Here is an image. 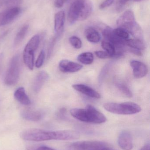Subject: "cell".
Segmentation results:
<instances>
[{
    "label": "cell",
    "mask_w": 150,
    "mask_h": 150,
    "mask_svg": "<svg viewBox=\"0 0 150 150\" xmlns=\"http://www.w3.org/2000/svg\"><path fill=\"white\" fill-rule=\"evenodd\" d=\"M93 6L90 0H75L68 12L69 23L73 24L77 21H84L92 13Z\"/></svg>",
    "instance_id": "6da1fadb"
},
{
    "label": "cell",
    "mask_w": 150,
    "mask_h": 150,
    "mask_svg": "<svg viewBox=\"0 0 150 150\" xmlns=\"http://www.w3.org/2000/svg\"><path fill=\"white\" fill-rule=\"evenodd\" d=\"M70 113L78 120L87 123L100 124L107 121L105 116L91 105H87L85 109L72 108Z\"/></svg>",
    "instance_id": "7a4b0ae2"
},
{
    "label": "cell",
    "mask_w": 150,
    "mask_h": 150,
    "mask_svg": "<svg viewBox=\"0 0 150 150\" xmlns=\"http://www.w3.org/2000/svg\"><path fill=\"white\" fill-rule=\"evenodd\" d=\"M20 137L23 140L31 142H41L50 140L63 141V130L50 131L39 129H29L23 131Z\"/></svg>",
    "instance_id": "3957f363"
},
{
    "label": "cell",
    "mask_w": 150,
    "mask_h": 150,
    "mask_svg": "<svg viewBox=\"0 0 150 150\" xmlns=\"http://www.w3.org/2000/svg\"><path fill=\"white\" fill-rule=\"evenodd\" d=\"M118 27L127 31L129 34L134 36V38L143 40V34L141 28L136 23L134 14L131 10L125 11L117 21Z\"/></svg>",
    "instance_id": "277c9868"
},
{
    "label": "cell",
    "mask_w": 150,
    "mask_h": 150,
    "mask_svg": "<svg viewBox=\"0 0 150 150\" xmlns=\"http://www.w3.org/2000/svg\"><path fill=\"white\" fill-rule=\"evenodd\" d=\"M104 107L105 110L110 112L124 115L134 114L141 111L140 105L132 102L107 103L104 104Z\"/></svg>",
    "instance_id": "5b68a950"
},
{
    "label": "cell",
    "mask_w": 150,
    "mask_h": 150,
    "mask_svg": "<svg viewBox=\"0 0 150 150\" xmlns=\"http://www.w3.org/2000/svg\"><path fill=\"white\" fill-rule=\"evenodd\" d=\"M20 72V57L18 54H16L11 59L5 75L4 78L5 84L9 86L16 84L19 78Z\"/></svg>",
    "instance_id": "8992f818"
},
{
    "label": "cell",
    "mask_w": 150,
    "mask_h": 150,
    "mask_svg": "<svg viewBox=\"0 0 150 150\" xmlns=\"http://www.w3.org/2000/svg\"><path fill=\"white\" fill-rule=\"evenodd\" d=\"M111 147L107 143L100 141H80L73 143L68 147V150H103Z\"/></svg>",
    "instance_id": "52a82bcc"
},
{
    "label": "cell",
    "mask_w": 150,
    "mask_h": 150,
    "mask_svg": "<svg viewBox=\"0 0 150 150\" xmlns=\"http://www.w3.org/2000/svg\"><path fill=\"white\" fill-rule=\"evenodd\" d=\"M21 12L19 7L9 8L0 12V26L9 24L15 20Z\"/></svg>",
    "instance_id": "ba28073f"
},
{
    "label": "cell",
    "mask_w": 150,
    "mask_h": 150,
    "mask_svg": "<svg viewBox=\"0 0 150 150\" xmlns=\"http://www.w3.org/2000/svg\"><path fill=\"white\" fill-rule=\"evenodd\" d=\"M60 71L64 73H73L79 71L82 69L83 66L81 64L68 60H62L59 64Z\"/></svg>",
    "instance_id": "9c48e42d"
},
{
    "label": "cell",
    "mask_w": 150,
    "mask_h": 150,
    "mask_svg": "<svg viewBox=\"0 0 150 150\" xmlns=\"http://www.w3.org/2000/svg\"><path fill=\"white\" fill-rule=\"evenodd\" d=\"M130 65L133 70V74L136 78H141L148 74V68L143 62L136 60H132Z\"/></svg>",
    "instance_id": "30bf717a"
},
{
    "label": "cell",
    "mask_w": 150,
    "mask_h": 150,
    "mask_svg": "<svg viewBox=\"0 0 150 150\" xmlns=\"http://www.w3.org/2000/svg\"><path fill=\"white\" fill-rule=\"evenodd\" d=\"M65 22V14L63 11H59L55 15L54 30L55 37L60 38L63 32Z\"/></svg>",
    "instance_id": "8fae6325"
},
{
    "label": "cell",
    "mask_w": 150,
    "mask_h": 150,
    "mask_svg": "<svg viewBox=\"0 0 150 150\" xmlns=\"http://www.w3.org/2000/svg\"><path fill=\"white\" fill-rule=\"evenodd\" d=\"M118 144L121 149L124 150H131L133 144L132 135L129 131L124 130L119 135Z\"/></svg>",
    "instance_id": "7c38bea8"
},
{
    "label": "cell",
    "mask_w": 150,
    "mask_h": 150,
    "mask_svg": "<svg viewBox=\"0 0 150 150\" xmlns=\"http://www.w3.org/2000/svg\"><path fill=\"white\" fill-rule=\"evenodd\" d=\"M72 86L76 91L85 94L88 97L96 99L100 98L101 97L99 93L96 91L91 87L85 85L77 84L73 85Z\"/></svg>",
    "instance_id": "4fadbf2b"
},
{
    "label": "cell",
    "mask_w": 150,
    "mask_h": 150,
    "mask_svg": "<svg viewBox=\"0 0 150 150\" xmlns=\"http://www.w3.org/2000/svg\"><path fill=\"white\" fill-rule=\"evenodd\" d=\"M49 78V74L45 71H43L39 72L36 76L33 81V91L36 93L39 92Z\"/></svg>",
    "instance_id": "5bb4252c"
},
{
    "label": "cell",
    "mask_w": 150,
    "mask_h": 150,
    "mask_svg": "<svg viewBox=\"0 0 150 150\" xmlns=\"http://www.w3.org/2000/svg\"><path fill=\"white\" fill-rule=\"evenodd\" d=\"M21 115L22 118L26 120L38 122L42 119L44 114L41 111L28 110L23 111Z\"/></svg>",
    "instance_id": "9a60e30c"
},
{
    "label": "cell",
    "mask_w": 150,
    "mask_h": 150,
    "mask_svg": "<svg viewBox=\"0 0 150 150\" xmlns=\"http://www.w3.org/2000/svg\"><path fill=\"white\" fill-rule=\"evenodd\" d=\"M14 97L18 101L24 105H29L31 101L28 95L26 93L24 88L19 87L16 89L14 93Z\"/></svg>",
    "instance_id": "2e32d148"
},
{
    "label": "cell",
    "mask_w": 150,
    "mask_h": 150,
    "mask_svg": "<svg viewBox=\"0 0 150 150\" xmlns=\"http://www.w3.org/2000/svg\"><path fill=\"white\" fill-rule=\"evenodd\" d=\"M85 35L86 39L92 43H98L101 38L98 32L92 27H88L85 29Z\"/></svg>",
    "instance_id": "e0dca14e"
},
{
    "label": "cell",
    "mask_w": 150,
    "mask_h": 150,
    "mask_svg": "<svg viewBox=\"0 0 150 150\" xmlns=\"http://www.w3.org/2000/svg\"><path fill=\"white\" fill-rule=\"evenodd\" d=\"M34 51L25 49L23 54L24 62L30 70H33L34 67Z\"/></svg>",
    "instance_id": "ac0fdd59"
},
{
    "label": "cell",
    "mask_w": 150,
    "mask_h": 150,
    "mask_svg": "<svg viewBox=\"0 0 150 150\" xmlns=\"http://www.w3.org/2000/svg\"><path fill=\"white\" fill-rule=\"evenodd\" d=\"M126 44L127 46L139 51L144 50L146 47L144 40L138 39H129L126 40Z\"/></svg>",
    "instance_id": "d6986e66"
},
{
    "label": "cell",
    "mask_w": 150,
    "mask_h": 150,
    "mask_svg": "<svg viewBox=\"0 0 150 150\" xmlns=\"http://www.w3.org/2000/svg\"><path fill=\"white\" fill-rule=\"evenodd\" d=\"M77 60L82 64L90 65L93 62L94 56L92 53L86 52L79 54L77 56Z\"/></svg>",
    "instance_id": "ffe728a7"
},
{
    "label": "cell",
    "mask_w": 150,
    "mask_h": 150,
    "mask_svg": "<svg viewBox=\"0 0 150 150\" xmlns=\"http://www.w3.org/2000/svg\"><path fill=\"white\" fill-rule=\"evenodd\" d=\"M28 28H29V25L27 24L25 25L18 31L14 40L15 45H17L23 41L27 33Z\"/></svg>",
    "instance_id": "44dd1931"
},
{
    "label": "cell",
    "mask_w": 150,
    "mask_h": 150,
    "mask_svg": "<svg viewBox=\"0 0 150 150\" xmlns=\"http://www.w3.org/2000/svg\"><path fill=\"white\" fill-rule=\"evenodd\" d=\"M101 46L104 50L108 53L109 54H111L113 57H118L116 53L115 47L111 42L105 40L102 41Z\"/></svg>",
    "instance_id": "7402d4cb"
},
{
    "label": "cell",
    "mask_w": 150,
    "mask_h": 150,
    "mask_svg": "<svg viewBox=\"0 0 150 150\" xmlns=\"http://www.w3.org/2000/svg\"><path fill=\"white\" fill-rule=\"evenodd\" d=\"M40 43V37L38 35H35L32 37L30 40L28 41L27 44L26 45L25 49L33 50L35 52Z\"/></svg>",
    "instance_id": "603a6c76"
},
{
    "label": "cell",
    "mask_w": 150,
    "mask_h": 150,
    "mask_svg": "<svg viewBox=\"0 0 150 150\" xmlns=\"http://www.w3.org/2000/svg\"><path fill=\"white\" fill-rule=\"evenodd\" d=\"M114 34L121 39L127 40L129 39V34L124 29L118 27L117 29L113 30Z\"/></svg>",
    "instance_id": "cb8c5ba5"
},
{
    "label": "cell",
    "mask_w": 150,
    "mask_h": 150,
    "mask_svg": "<svg viewBox=\"0 0 150 150\" xmlns=\"http://www.w3.org/2000/svg\"><path fill=\"white\" fill-rule=\"evenodd\" d=\"M117 86L120 92L122 93L124 96L129 98L133 97V93L127 86L123 84L118 85Z\"/></svg>",
    "instance_id": "d4e9b609"
},
{
    "label": "cell",
    "mask_w": 150,
    "mask_h": 150,
    "mask_svg": "<svg viewBox=\"0 0 150 150\" xmlns=\"http://www.w3.org/2000/svg\"><path fill=\"white\" fill-rule=\"evenodd\" d=\"M70 45L76 49H80L82 47V42L81 39L78 37L72 36L69 38Z\"/></svg>",
    "instance_id": "484cf974"
},
{
    "label": "cell",
    "mask_w": 150,
    "mask_h": 150,
    "mask_svg": "<svg viewBox=\"0 0 150 150\" xmlns=\"http://www.w3.org/2000/svg\"><path fill=\"white\" fill-rule=\"evenodd\" d=\"M45 59V52L42 50L39 54L38 57L35 63V67L37 68L41 67L44 63Z\"/></svg>",
    "instance_id": "4316f807"
},
{
    "label": "cell",
    "mask_w": 150,
    "mask_h": 150,
    "mask_svg": "<svg viewBox=\"0 0 150 150\" xmlns=\"http://www.w3.org/2000/svg\"><path fill=\"white\" fill-rule=\"evenodd\" d=\"M23 0H8L6 4L8 8L19 7V5L23 3Z\"/></svg>",
    "instance_id": "83f0119b"
},
{
    "label": "cell",
    "mask_w": 150,
    "mask_h": 150,
    "mask_svg": "<svg viewBox=\"0 0 150 150\" xmlns=\"http://www.w3.org/2000/svg\"><path fill=\"white\" fill-rule=\"evenodd\" d=\"M130 1V0H118L116 4V10L117 11L119 12L121 11Z\"/></svg>",
    "instance_id": "f1b7e54d"
},
{
    "label": "cell",
    "mask_w": 150,
    "mask_h": 150,
    "mask_svg": "<svg viewBox=\"0 0 150 150\" xmlns=\"http://www.w3.org/2000/svg\"><path fill=\"white\" fill-rule=\"evenodd\" d=\"M96 56L101 59H107L108 58H113L112 56L109 54L106 51H99L95 52Z\"/></svg>",
    "instance_id": "f546056e"
},
{
    "label": "cell",
    "mask_w": 150,
    "mask_h": 150,
    "mask_svg": "<svg viewBox=\"0 0 150 150\" xmlns=\"http://www.w3.org/2000/svg\"><path fill=\"white\" fill-rule=\"evenodd\" d=\"M114 1V0H105L100 5V9H103L105 8L109 7L113 3Z\"/></svg>",
    "instance_id": "4dcf8cb0"
},
{
    "label": "cell",
    "mask_w": 150,
    "mask_h": 150,
    "mask_svg": "<svg viewBox=\"0 0 150 150\" xmlns=\"http://www.w3.org/2000/svg\"><path fill=\"white\" fill-rule=\"evenodd\" d=\"M27 150H56L45 146H41L36 148H29Z\"/></svg>",
    "instance_id": "1f68e13d"
},
{
    "label": "cell",
    "mask_w": 150,
    "mask_h": 150,
    "mask_svg": "<svg viewBox=\"0 0 150 150\" xmlns=\"http://www.w3.org/2000/svg\"><path fill=\"white\" fill-rule=\"evenodd\" d=\"M65 0H55L54 2V5L56 8H61L63 6Z\"/></svg>",
    "instance_id": "d6a6232c"
},
{
    "label": "cell",
    "mask_w": 150,
    "mask_h": 150,
    "mask_svg": "<svg viewBox=\"0 0 150 150\" xmlns=\"http://www.w3.org/2000/svg\"><path fill=\"white\" fill-rule=\"evenodd\" d=\"M149 144H147L139 150H150Z\"/></svg>",
    "instance_id": "836d02e7"
},
{
    "label": "cell",
    "mask_w": 150,
    "mask_h": 150,
    "mask_svg": "<svg viewBox=\"0 0 150 150\" xmlns=\"http://www.w3.org/2000/svg\"><path fill=\"white\" fill-rule=\"evenodd\" d=\"M8 0H0V6L3 5L4 4H6Z\"/></svg>",
    "instance_id": "e575fe53"
},
{
    "label": "cell",
    "mask_w": 150,
    "mask_h": 150,
    "mask_svg": "<svg viewBox=\"0 0 150 150\" xmlns=\"http://www.w3.org/2000/svg\"><path fill=\"white\" fill-rule=\"evenodd\" d=\"M103 150H114L112 149H111V147H108V148H106V149H104Z\"/></svg>",
    "instance_id": "d590c367"
},
{
    "label": "cell",
    "mask_w": 150,
    "mask_h": 150,
    "mask_svg": "<svg viewBox=\"0 0 150 150\" xmlns=\"http://www.w3.org/2000/svg\"><path fill=\"white\" fill-rule=\"evenodd\" d=\"M135 1H142V0H134Z\"/></svg>",
    "instance_id": "8d00e7d4"
},
{
    "label": "cell",
    "mask_w": 150,
    "mask_h": 150,
    "mask_svg": "<svg viewBox=\"0 0 150 150\" xmlns=\"http://www.w3.org/2000/svg\"><path fill=\"white\" fill-rule=\"evenodd\" d=\"M68 1V0H65V2H67V1Z\"/></svg>",
    "instance_id": "74e56055"
}]
</instances>
